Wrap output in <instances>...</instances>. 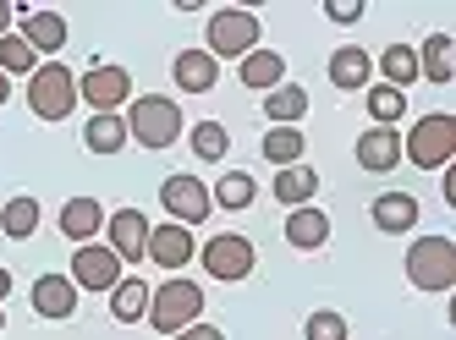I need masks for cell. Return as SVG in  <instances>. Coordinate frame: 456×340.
<instances>
[{"mask_svg":"<svg viewBox=\"0 0 456 340\" xmlns=\"http://www.w3.org/2000/svg\"><path fill=\"white\" fill-rule=\"evenodd\" d=\"M121 121H126V138H133L138 149H149V154L182 143V105L171 93H138Z\"/></svg>","mask_w":456,"mask_h":340,"instance_id":"cell-1","label":"cell"},{"mask_svg":"<svg viewBox=\"0 0 456 340\" xmlns=\"http://www.w3.org/2000/svg\"><path fill=\"white\" fill-rule=\"evenodd\" d=\"M407 280H412V291H429V296L456 286V242L451 236H418L407 253Z\"/></svg>","mask_w":456,"mask_h":340,"instance_id":"cell-2","label":"cell"},{"mask_svg":"<svg viewBox=\"0 0 456 340\" xmlns=\"http://www.w3.org/2000/svg\"><path fill=\"white\" fill-rule=\"evenodd\" d=\"M451 154H456V116L445 110L412 121V132L402 138V159H412V170H445Z\"/></svg>","mask_w":456,"mask_h":340,"instance_id":"cell-3","label":"cell"},{"mask_svg":"<svg viewBox=\"0 0 456 340\" xmlns=\"http://www.w3.org/2000/svg\"><path fill=\"white\" fill-rule=\"evenodd\" d=\"M199 313H204V291L192 286V280H182V275H171L159 291H149V324L159 329V335H182L187 324H199Z\"/></svg>","mask_w":456,"mask_h":340,"instance_id":"cell-4","label":"cell"},{"mask_svg":"<svg viewBox=\"0 0 456 340\" xmlns=\"http://www.w3.org/2000/svg\"><path fill=\"white\" fill-rule=\"evenodd\" d=\"M28 110L39 121H67L77 110V72H67L61 61H45L34 77H28Z\"/></svg>","mask_w":456,"mask_h":340,"instance_id":"cell-5","label":"cell"},{"mask_svg":"<svg viewBox=\"0 0 456 340\" xmlns=\"http://www.w3.org/2000/svg\"><path fill=\"white\" fill-rule=\"evenodd\" d=\"M215 61H242L258 50V17L242 12V6H225L209 17V45H204Z\"/></svg>","mask_w":456,"mask_h":340,"instance_id":"cell-6","label":"cell"},{"mask_svg":"<svg viewBox=\"0 0 456 340\" xmlns=\"http://www.w3.org/2000/svg\"><path fill=\"white\" fill-rule=\"evenodd\" d=\"M77 99L94 110V116H116L121 105H133V77H126V66H88V72L77 77Z\"/></svg>","mask_w":456,"mask_h":340,"instance_id":"cell-7","label":"cell"},{"mask_svg":"<svg viewBox=\"0 0 456 340\" xmlns=\"http://www.w3.org/2000/svg\"><path fill=\"white\" fill-rule=\"evenodd\" d=\"M199 263L209 269L215 280L237 286V280H248V275H253L258 253H253V242H248V236H237V231H220V236H209V242L199 247Z\"/></svg>","mask_w":456,"mask_h":340,"instance_id":"cell-8","label":"cell"},{"mask_svg":"<svg viewBox=\"0 0 456 340\" xmlns=\"http://www.w3.org/2000/svg\"><path fill=\"white\" fill-rule=\"evenodd\" d=\"M159 209L171 215V225H204L215 215V203H209V187L199 176H166L159 182Z\"/></svg>","mask_w":456,"mask_h":340,"instance_id":"cell-9","label":"cell"},{"mask_svg":"<svg viewBox=\"0 0 456 340\" xmlns=\"http://www.w3.org/2000/svg\"><path fill=\"white\" fill-rule=\"evenodd\" d=\"M77 291H100V296H110L116 291V280H121V258L110 253V247H100V242H83L77 253H72V275H67Z\"/></svg>","mask_w":456,"mask_h":340,"instance_id":"cell-10","label":"cell"},{"mask_svg":"<svg viewBox=\"0 0 456 340\" xmlns=\"http://www.w3.org/2000/svg\"><path fill=\"white\" fill-rule=\"evenodd\" d=\"M105 236H110L105 247H110L121 263L149 258V215H143V209H116V215H105Z\"/></svg>","mask_w":456,"mask_h":340,"instance_id":"cell-11","label":"cell"},{"mask_svg":"<svg viewBox=\"0 0 456 340\" xmlns=\"http://www.w3.org/2000/svg\"><path fill=\"white\" fill-rule=\"evenodd\" d=\"M192 231L187 225H149V258L159 269H171V275H182V263H192Z\"/></svg>","mask_w":456,"mask_h":340,"instance_id":"cell-12","label":"cell"},{"mask_svg":"<svg viewBox=\"0 0 456 340\" xmlns=\"http://www.w3.org/2000/svg\"><path fill=\"white\" fill-rule=\"evenodd\" d=\"M105 231V203L100 198H67L61 203V236H67V242H94V236Z\"/></svg>","mask_w":456,"mask_h":340,"instance_id":"cell-13","label":"cell"},{"mask_svg":"<svg viewBox=\"0 0 456 340\" xmlns=\"http://www.w3.org/2000/svg\"><path fill=\"white\" fill-rule=\"evenodd\" d=\"M12 17L22 22V39L34 45V55H55L61 45H67V17H61V12H28V6H17Z\"/></svg>","mask_w":456,"mask_h":340,"instance_id":"cell-14","label":"cell"},{"mask_svg":"<svg viewBox=\"0 0 456 340\" xmlns=\"http://www.w3.org/2000/svg\"><path fill=\"white\" fill-rule=\"evenodd\" d=\"M357 165L363 170H396L402 165V132L396 126H369L363 138H357Z\"/></svg>","mask_w":456,"mask_h":340,"instance_id":"cell-15","label":"cell"},{"mask_svg":"<svg viewBox=\"0 0 456 340\" xmlns=\"http://www.w3.org/2000/svg\"><path fill=\"white\" fill-rule=\"evenodd\" d=\"M369 215H374V225L385 231V236H407L412 225H418V198L412 192H379L374 203H369Z\"/></svg>","mask_w":456,"mask_h":340,"instance_id":"cell-16","label":"cell"},{"mask_svg":"<svg viewBox=\"0 0 456 340\" xmlns=\"http://www.w3.org/2000/svg\"><path fill=\"white\" fill-rule=\"evenodd\" d=\"M286 242L297 247V253H319L324 242H330V215L314 209V203L291 209V215H286Z\"/></svg>","mask_w":456,"mask_h":340,"instance_id":"cell-17","label":"cell"},{"mask_svg":"<svg viewBox=\"0 0 456 340\" xmlns=\"http://www.w3.org/2000/svg\"><path fill=\"white\" fill-rule=\"evenodd\" d=\"M171 77H176L182 93H209L215 77H220V61H215L209 50H182V55L171 61Z\"/></svg>","mask_w":456,"mask_h":340,"instance_id":"cell-18","label":"cell"},{"mask_svg":"<svg viewBox=\"0 0 456 340\" xmlns=\"http://www.w3.org/2000/svg\"><path fill=\"white\" fill-rule=\"evenodd\" d=\"M34 313L39 319H72L77 313V286L67 275H39L34 280Z\"/></svg>","mask_w":456,"mask_h":340,"instance_id":"cell-19","label":"cell"},{"mask_svg":"<svg viewBox=\"0 0 456 340\" xmlns=\"http://www.w3.org/2000/svg\"><path fill=\"white\" fill-rule=\"evenodd\" d=\"M369 77H374V61H369V50H363V45H341V50L330 55V83H336L341 93L369 88Z\"/></svg>","mask_w":456,"mask_h":340,"instance_id":"cell-20","label":"cell"},{"mask_svg":"<svg viewBox=\"0 0 456 340\" xmlns=\"http://www.w3.org/2000/svg\"><path fill=\"white\" fill-rule=\"evenodd\" d=\"M418 77L423 83H451L456 77V45H451V33H429L423 39V50H418Z\"/></svg>","mask_w":456,"mask_h":340,"instance_id":"cell-21","label":"cell"},{"mask_svg":"<svg viewBox=\"0 0 456 340\" xmlns=\"http://www.w3.org/2000/svg\"><path fill=\"white\" fill-rule=\"evenodd\" d=\"M314 192H319V170L314 165L275 170V203H281V209H303V203H314Z\"/></svg>","mask_w":456,"mask_h":340,"instance_id":"cell-22","label":"cell"},{"mask_svg":"<svg viewBox=\"0 0 456 340\" xmlns=\"http://www.w3.org/2000/svg\"><path fill=\"white\" fill-rule=\"evenodd\" d=\"M237 77H242L248 88H258V93H270V88L286 83V55H281V50H253V55H242Z\"/></svg>","mask_w":456,"mask_h":340,"instance_id":"cell-23","label":"cell"},{"mask_svg":"<svg viewBox=\"0 0 456 340\" xmlns=\"http://www.w3.org/2000/svg\"><path fill=\"white\" fill-rule=\"evenodd\" d=\"M303 116H308V88L281 83V88L265 93V121H275V126H297Z\"/></svg>","mask_w":456,"mask_h":340,"instance_id":"cell-24","label":"cell"},{"mask_svg":"<svg viewBox=\"0 0 456 340\" xmlns=\"http://www.w3.org/2000/svg\"><path fill=\"white\" fill-rule=\"evenodd\" d=\"M126 143V121H121V110L116 116H94V121H83V149L88 154H121Z\"/></svg>","mask_w":456,"mask_h":340,"instance_id":"cell-25","label":"cell"},{"mask_svg":"<svg viewBox=\"0 0 456 340\" xmlns=\"http://www.w3.org/2000/svg\"><path fill=\"white\" fill-rule=\"evenodd\" d=\"M258 149H265V159H270L275 170H286V165H303V154H308V138H303L297 126H270Z\"/></svg>","mask_w":456,"mask_h":340,"instance_id":"cell-26","label":"cell"},{"mask_svg":"<svg viewBox=\"0 0 456 340\" xmlns=\"http://www.w3.org/2000/svg\"><path fill=\"white\" fill-rule=\"evenodd\" d=\"M143 313H149V286L133 280V275H121L116 291H110V319H116V324H138Z\"/></svg>","mask_w":456,"mask_h":340,"instance_id":"cell-27","label":"cell"},{"mask_svg":"<svg viewBox=\"0 0 456 340\" xmlns=\"http://www.w3.org/2000/svg\"><path fill=\"white\" fill-rule=\"evenodd\" d=\"M374 66H379L385 88H402V93H407V88L418 83V50H412V45H390Z\"/></svg>","mask_w":456,"mask_h":340,"instance_id":"cell-28","label":"cell"},{"mask_svg":"<svg viewBox=\"0 0 456 340\" xmlns=\"http://www.w3.org/2000/svg\"><path fill=\"white\" fill-rule=\"evenodd\" d=\"M253 198H258V182L248 176V170H225V176L209 187V203H215V209H248Z\"/></svg>","mask_w":456,"mask_h":340,"instance_id":"cell-29","label":"cell"},{"mask_svg":"<svg viewBox=\"0 0 456 340\" xmlns=\"http://www.w3.org/2000/svg\"><path fill=\"white\" fill-rule=\"evenodd\" d=\"M0 231H6L12 242H28V236L39 231V198H28V192L12 198L6 209H0Z\"/></svg>","mask_w":456,"mask_h":340,"instance_id":"cell-30","label":"cell"},{"mask_svg":"<svg viewBox=\"0 0 456 340\" xmlns=\"http://www.w3.org/2000/svg\"><path fill=\"white\" fill-rule=\"evenodd\" d=\"M0 72L6 77H34L39 72V55H34V45H28L22 33H6V39H0Z\"/></svg>","mask_w":456,"mask_h":340,"instance_id":"cell-31","label":"cell"},{"mask_svg":"<svg viewBox=\"0 0 456 340\" xmlns=\"http://www.w3.org/2000/svg\"><path fill=\"white\" fill-rule=\"evenodd\" d=\"M225 149H232V132H225L220 121H192V154H199L204 165H220Z\"/></svg>","mask_w":456,"mask_h":340,"instance_id":"cell-32","label":"cell"},{"mask_svg":"<svg viewBox=\"0 0 456 340\" xmlns=\"http://www.w3.org/2000/svg\"><path fill=\"white\" fill-rule=\"evenodd\" d=\"M369 116H374V126H396L407 116V93L385 88V83H369Z\"/></svg>","mask_w":456,"mask_h":340,"instance_id":"cell-33","label":"cell"},{"mask_svg":"<svg viewBox=\"0 0 456 340\" xmlns=\"http://www.w3.org/2000/svg\"><path fill=\"white\" fill-rule=\"evenodd\" d=\"M303 340H346V319H341V313H330V308H319V313H308Z\"/></svg>","mask_w":456,"mask_h":340,"instance_id":"cell-34","label":"cell"},{"mask_svg":"<svg viewBox=\"0 0 456 340\" xmlns=\"http://www.w3.org/2000/svg\"><path fill=\"white\" fill-rule=\"evenodd\" d=\"M324 17H330V22H357V17H363V0H330V6H324Z\"/></svg>","mask_w":456,"mask_h":340,"instance_id":"cell-35","label":"cell"},{"mask_svg":"<svg viewBox=\"0 0 456 340\" xmlns=\"http://www.w3.org/2000/svg\"><path fill=\"white\" fill-rule=\"evenodd\" d=\"M176 340H225V335H220L215 324H204V319H199V324H187V329H182Z\"/></svg>","mask_w":456,"mask_h":340,"instance_id":"cell-36","label":"cell"},{"mask_svg":"<svg viewBox=\"0 0 456 340\" xmlns=\"http://www.w3.org/2000/svg\"><path fill=\"white\" fill-rule=\"evenodd\" d=\"M6 33H12V6L0 0V39H6Z\"/></svg>","mask_w":456,"mask_h":340,"instance_id":"cell-37","label":"cell"},{"mask_svg":"<svg viewBox=\"0 0 456 340\" xmlns=\"http://www.w3.org/2000/svg\"><path fill=\"white\" fill-rule=\"evenodd\" d=\"M0 296H12V269H0Z\"/></svg>","mask_w":456,"mask_h":340,"instance_id":"cell-38","label":"cell"},{"mask_svg":"<svg viewBox=\"0 0 456 340\" xmlns=\"http://www.w3.org/2000/svg\"><path fill=\"white\" fill-rule=\"evenodd\" d=\"M6 99H12V77H6V72H0V105H6Z\"/></svg>","mask_w":456,"mask_h":340,"instance_id":"cell-39","label":"cell"},{"mask_svg":"<svg viewBox=\"0 0 456 340\" xmlns=\"http://www.w3.org/2000/svg\"><path fill=\"white\" fill-rule=\"evenodd\" d=\"M0 329H6V308H0Z\"/></svg>","mask_w":456,"mask_h":340,"instance_id":"cell-40","label":"cell"}]
</instances>
